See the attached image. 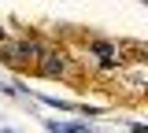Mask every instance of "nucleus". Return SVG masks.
<instances>
[{
	"label": "nucleus",
	"mask_w": 148,
	"mask_h": 133,
	"mask_svg": "<svg viewBox=\"0 0 148 133\" xmlns=\"http://www.w3.org/2000/svg\"><path fill=\"white\" fill-rule=\"evenodd\" d=\"M89 48L100 56V63H108V59H111V52H115V44H111V41H89Z\"/></svg>",
	"instance_id": "4"
},
{
	"label": "nucleus",
	"mask_w": 148,
	"mask_h": 133,
	"mask_svg": "<svg viewBox=\"0 0 148 133\" xmlns=\"http://www.w3.org/2000/svg\"><path fill=\"white\" fill-rule=\"evenodd\" d=\"M45 130L48 133H92L89 122H48Z\"/></svg>",
	"instance_id": "3"
},
{
	"label": "nucleus",
	"mask_w": 148,
	"mask_h": 133,
	"mask_svg": "<svg viewBox=\"0 0 148 133\" xmlns=\"http://www.w3.org/2000/svg\"><path fill=\"white\" fill-rule=\"evenodd\" d=\"M37 56H41V48H37L30 37L0 41V59H4V63H11V67H22V70H30V63L37 67Z\"/></svg>",
	"instance_id": "1"
},
{
	"label": "nucleus",
	"mask_w": 148,
	"mask_h": 133,
	"mask_svg": "<svg viewBox=\"0 0 148 133\" xmlns=\"http://www.w3.org/2000/svg\"><path fill=\"white\" fill-rule=\"evenodd\" d=\"M41 78H63L67 74V59L59 56L56 48H41V56H37V67H34Z\"/></svg>",
	"instance_id": "2"
}]
</instances>
